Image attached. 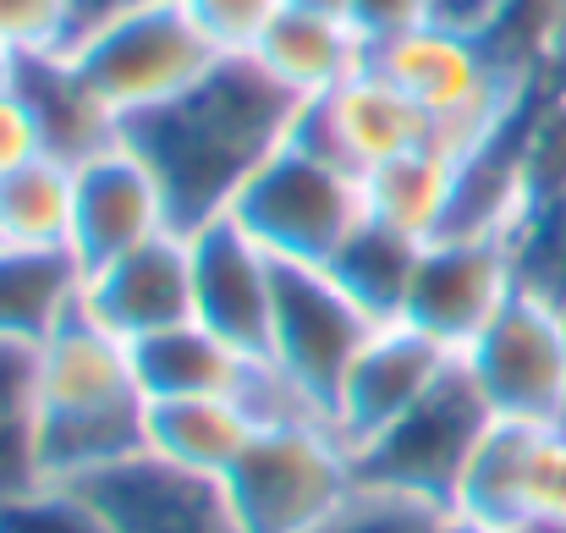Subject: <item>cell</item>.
Returning a JSON list of instances; mask_svg holds the SVG:
<instances>
[{
    "mask_svg": "<svg viewBox=\"0 0 566 533\" xmlns=\"http://www.w3.org/2000/svg\"><path fill=\"white\" fill-rule=\"evenodd\" d=\"M297 111L303 105L253 55H220L182 100L127 122L122 133L155 166L177 231H192L231 209L242 181L292 138Z\"/></svg>",
    "mask_w": 566,
    "mask_h": 533,
    "instance_id": "6da1fadb",
    "label": "cell"
},
{
    "mask_svg": "<svg viewBox=\"0 0 566 533\" xmlns=\"http://www.w3.org/2000/svg\"><path fill=\"white\" fill-rule=\"evenodd\" d=\"M33 379H39L50 484H83L149 451V435H144L149 396L138 385L133 342L111 336L83 309H72L33 347Z\"/></svg>",
    "mask_w": 566,
    "mask_h": 533,
    "instance_id": "7a4b0ae2",
    "label": "cell"
},
{
    "mask_svg": "<svg viewBox=\"0 0 566 533\" xmlns=\"http://www.w3.org/2000/svg\"><path fill=\"white\" fill-rule=\"evenodd\" d=\"M369 61L423 111L429 138H440L457 155L495 144L534 88L501 66V55L484 44V33L457 28L446 17H429V22L375 44Z\"/></svg>",
    "mask_w": 566,
    "mask_h": 533,
    "instance_id": "3957f363",
    "label": "cell"
},
{
    "mask_svg": "<svg viewBox=\"0 0 566 533\" xmlns=\"http://www.w3.org/2000/svg\"><path fill=\"white\" fill-rule=\"evenodd\" d=\"M242 533H314L358 495V451L331 418H270L226 473Z\"/></svg>",
    "mask_w": 566,
    "mask_h": 533,
    "instance_id": "277c9868",
    "label": "cell"
},
{
    "mask_svg": "<svg viewBox=\"0 0 566 533\" xmlns=\"http://www.w3.org/2000/svg\"><path fill=\"white\" fill-rule=\"evenodd\" d=\"M281 264H331L336 248L364 226V177L308 149L297 133L242 181L226 209Z\"/></svg>",
    "mask_w": 566,
    "mask_h": 533,
    "instance_id": "5b68a950",
    "label": "cell"
},
{
    "mask_svg": "<svg viewBox=\"0 0 566 533\" xmlns=\"http://www.w3.org/2000/svg\"><path fill=\"white\" fill-rule=\"evenodd\" d=\"M66 55L83 72V83L116 111L122 127L182 100L220 61V50L203 39V28L188 17L182 0L116 17V22L83 33Z\"/></svg>",
    "mask_w": 566,
    "mask_h": 533,
    "instance_id": "8992f818",
    "label": "cell"
},
{
    "mask_svg": "<svg viewBox=\"0 0 566 533\" xmlns=\"http://www.w3.org/2000/svg\"><path fill=\"white\" fill-rule=\"evenodd\" d=\"M490 424H495V412H490V401L479 396L473 374L457 357L451 374L407 418H396L385 435H375L358 451V484L396 490V495H412V501H429V506L451 512L462 468L479 451Z\"/></svg>",
    "mask_w": 566,
    "mask_h": 533,
    "instance_id": "52a82bcc",
    "label": "cell"
},
{
    "mask_svg": "<svg viewBox=\"0 0 566 533\" xmlns=\"http://www.w3.org/2000/svg\"><path fill=\"white\" fill-rule=\"evenodd\" d=\"M462 368L495 418L545 429L566 424V309L534 286H517L512 303L462 353Z\"/></svg>",
    "mask_w": 566,
    "mask_h": 533,
    "instance_id": "ba28073f",
    "label": "cell"
},
{
    "mask_svg": "<svg viewBox=\"0 0 566 533\" xmlns=\"http://www.w3.org/2000/svg\"><path fill=\"white\" fill-rule=\"evenodd\" d=\"M517 286V231H446L423 242L401 320L462 357Z\"/></svg>",
    "mask_w": 566,
    "mask_h": 533,
    "instance_id": "9c48e42d",
    "label": "cell"
},
{
    "mask_svg": "<svg viewBox=\"0 0 566 533\" xmlns=\"http://www.w3.org/2000/svg\"><path fill=\"white\" fill-rule=\"evenodd\" d=\"M375 325V314L325 264H275V320L264 363L331 412L342 374L364 353Z\"/></svg>",
    "mask_w": 566,
    "mask_h": 533,
    "instance_id": "30bf717a",
    "label": "cell"
},
{
    "mask_svg": "<svg viewBox=\"0 0 566 533\" xmlns=\"http://www.w3.org/2000/svg\"><path fill=\"white\" fill-rule=\"evenodd\" d=\"M171 198L155 177V166L127 144V133L72 166V259L77 270H99L116 253L171 231Z\"/></svg>",
    "mask_w": 566,
    "mask_h": 533,
    "instance_id": "8fae6325",
    "label": "cell"
},
{
    "mask_svg": "<svg viewBox=\"0 0 566 533\" xmlns=\"http://www.w3.org/2000/svg\"><path fill=\"white\" fill-rule=\"evenodd\" d=\"M457 353L440 347L434 336H423L407 320H385L375 336L364 342V353L353 357V368L342 374L336 396H331V424L336 435L364 451L375 435H385L396 418H407L446 374H451Z\"/></svg>",
    "mask_w": 566,
    "mask_h": 533,
    "instance_id": "7c38bea8",
    "label": "cell"
},
{
    "mask_svg": "<svg viewBox=\"0 0 566 533\" xmlns=\"http://www.w3.org/2000/svg\"><path fill=\"white\" fill-rule=\"evenodd\" d=\"M192 242V320L226 336L248 357L270 353L275 320V253L253 242L231 215H214L188 231Z\"/></svg>",
    "mask_w": 566,
    "mask_h": 533,
    "instance_id": "4fadbf2b",
    "label": "cell"
},
{
    "mask_svg": "<svg viewBox=\"0 0 566 533\" xmlns=\"http://www.w3.org/2000/svg\"><path fill=\"white\" fill-rule=\"evenodd\" d=\"M77 309L122 342H149L192 320V242L188 231H160L99 270H83Z\"/></svg>",
    "mask_w": 566,
    "mask_h": 533,
    "instance_id": "5bb4252c",
    "label": "cell"
},
{
    "mask_svg": "<svg viewBox=\"0 0 566 533\" xmlns=\"http://www.w3.org/2000/svg\"><path fill=\"white\" fill-rule=\"evenodd\" d=\"M111 533H242L226 479L177 468L155 451H138L77 484Z\"/></svg>",
    "mask_w": 566,
    "mask_h": 533,
    "instance_id": "9a60e30c",
    "label": "cell"
},
{
    "mask_svg": "<svg viewBox=\"0 0 566 533\" xmlns=\"http://www.w3.org/2000/svg\"><path fill=\"white\" fill-rule=\"evenodd\" d=\"M308 149L331 155L336 166L369 177L375 166L396 160L401 149L423 144L429 138V122L423 111L379 72L375 61L364 72H353L342 88H331L325 100H308L297 111V127H292Z\"/></svg>",
    "mask_w": 566,
    "mask_h": 533,
    "instance_id": "2e32d148",
    "label": "cell"
},
{
    "mask_svg": "<svg viewBox=\"0 0 566 533\" xmlns=\"http://www.w3.org/2000/svg\"><path fill=\"white\" fill-rule=\"evenodd\" d=\"M253 61H259L297 105H308V100H325L331 88H342L353 72H364V66H369V44H364V33H358L347 17H336V11L286 6V11L270 22V33L259 39Z\"/></svg>",
    "mask_w": 566,
    "mask_h": 533,
    "instance_id": "e0dca14e",
    "label": "cell"
},
{
    "mask_svg": "<svg viewBox=\"0 0 566 533\" xmlns=\"http://www.w3.org/2000/svg\"><path fill=\"white\" fill-rule=\"evenodd\" d=\"M457 192H462V155L446 149L440 138H423L364 177V209L369 220L412 242H434L451 231Z\"/></svg>",
    "mask_w": 566,
    "mask_h": 533,
    "instance_id": "ac0fdd59",
    "label": "cell"
},
{
    "mask_svg": "<svg viewBox=\"0 0 566 533\" xmlns=\"http://www.w3.org/2000/svg\"><path fill=\"white\" fill-rule=\"evenodd\" d=\"M17 94L28 100V111L39 122L44 155H55L66 166H83L88 155H99L122 138L116 111L83 83V72L72 66L66 50L61 55H28L22 77H17Z\"/></svg>",
    "mask_w": 566,
    "mask_h": 533,
    "instance_id": "d6986e66",
    "label": "cell"
},
{
    "mask_svg": "<svg viewBox=\"0 0 566 533\" xmlns=\"http://www.w3.org/2000/svg\"><path fill=\"white\" fill-rule=\"evenodd\" d=\"M138 363V385L149 401H188V396H248L259 357H248L242 347H231L226 336H214L209 325H177L160 331L149 342L133 347Z\"/></svg>",
    "mask_w": 566,
    "mask_h": 533,
    "instance_id": "ffe728a7",
    "label": "cell"
},
{
    "mask_svg": "<svg viewBox=\"0 0 566 533\" xmlns=\"http://www.w3.org/2000/svg\"><path fill=\"white\" fill-rule=\"evenodd\" d=\"M149 451L192 468V473H209V479H226L231 462L248 451V440L259 435V412L248 407V396H188V401H149Z\"/></svg>",
    "mask_w": 566,
    "mask_h": 533,
    "instance_id": "44dd1931",
    "label": "cell"
},
{
    "mask_svg": "<svg viewBox=\"0 0 566 533\" xmlns=\"http://www.w3.org/2000/svg\"><path fill=\"white\" fill-rule=\"evenodd\" d=\"M545 424H517V418H495L479 440V451L462 468L451 518L468 523H506V529H528V479H534V451H539Z\"/></svg>",
    "mask_w": 566,
    "mask_h": 533,
    "instance_id": "7402d4cb",
    "label": "cell"
},
{
    "mask_svg": "<svg viewBox=\"0 0 566 533\" xmlns=\"http://www.w3.org/2000/svg\"><path fill=\"white\" fill-rule=\"evenodd\" d=\"M83 292V270L72 253L0 248V342L39 347Z\"/></svg>",
    "mask_w": 566,
    "mask_h": 533,
    "instance_id": "603a6c76",
    "label": "cell"
},
{
    "mask_svg": "<svg viewBox=\"0 0 566 533\" xmlns=\"http://www.w3.org/2000/svg\"><path fill=\"white\" fill-rule=\"evenodd\" d=\"M0 248L66 253L72 248V166L55 155L0 177Z\"/></svg>",
    "mask_w": 566,
    "mask_h": 533,
    "instance_id": "cb8c5ba5",
    "label": "cell"
},
{
    "mask_svg": "<svg viewBox=\"0 0 566 533\" xmlns=\"http://www.w3.org/2000/svg\"><path fill=\"white\" fill-rule=\"evenodd\" d=\"M50 484L44 473V418H39V379L33 347L0 342V506Z\"/></svg>",
    "mask_w": 566,
    "mask_h": 533,
    "instance_id": "d4e9b609",
    "label": "cell"
},
{
    "mask_svg": "<svg viewBox=\"0 0 566 533\" xmlns=\"http://www.w3.org/2000/svg\"><path fill=\"white\" fill-rule=\"evenodd\" d=\"M418 253H423V242H412V237H401V231H390V226H379V220L364 215V226L336 248V259L325 270L385 325V320H401Z\"/></svg>",
    "mask_w": 566,
    "mask_h": 533,
    "instance_id": "484cf974",
    "label": "cell"
},
{
    "mask_svg": "<svg viewBox=\"0 0 566 533\" xmlns=\"http://www.w3.org/2000/svg\"><path fill=\"white\" fill-rule=\"evenodd\" d=\"M517 270H523V286L556 297L566 309V181L528 203L517 226Z\"/></svg>",
    "mask_w": 566,
    "mask_h": 533,
    "instance_id": "4316f807",
    "label": "cell"
},
{
    "mask_svg": "<svg viewBox=\"0 0 566 533\" xmlns=\"http://www.w3.org/2000/svg\"><path fill=\"white\" fill-rule=\"evenodd\" d=\"M451 529V512L446 506H429V501H412V495H396V490H375V484H358V495L325 518L314 533H446Z\"/></svg>",
    "mask_w": 566,
    "mask_h": 533,
    "instance_id": "83f0119b",
    "label": "cell"
},
{
    "mask_svg": "<svg viewBox=\"0 0 566 533\" xmlns=\"http://www.w3.org/2000/svg\"><path fill=\"white\" fill-rule=\"evenodd\" d=\"M0 533H111L77 484H39L0 506Z\"/></svg>",
    "mask_w": 566,
    "mask_h": 533,
    "instance_id": "f1b7e54d",
    "label": "cell"
},
{
    "mask_svg": "<svg viewBox=\"0 0 566 533\" xmlns=\"http://www.w3.org/2000/svg\"><path fill=\"white\" fill-rule=\"evenodd\" d=\"M77 33V0H0V44L28 55H61Z\"/></svg>",
    "mask_w": 566,
    "mask_h": 533,
    "instance_id": "f546056e",
    "label": "cell"
},
{
    "mask_svg": "<svg viewBox=\"0 0 566 533\" xmlns=\"http://www.w3.org/2000/svg\"><path fill=\"white\" fill-rule=\"evenodd\" d=\"M182 6L220 55H253L270 22L286 11V0H182Z\"/></svg>",
    "mask_w": 566,
    "mask_h": 533,
    "instance_id": "4dcf8cb0",
    "label": "cell"
},
{
    "mask_svg": "<svg viewBox=\"0 0 566 533\" xmlns=\"http://www.w3.org/2000/svg\"><path fill=\"white\" fill-rule=\"evenodd\" d=\"M528 529L566 533V424L539 435L534 479H528Z\"/></svg>",
    "mask_w": 566,
    "mask_h": 533,
    "instance_id": "1f68e13d",
    "label": "cell"
},
{
    "mask_svg": "<svg viewBox=\"0 0 566 533\" xmlns=\"http://www.w3.org/2000/svg\"><path fill=\"white\" fill-rule=\"evenodd\" d=\"M434 11H440V0H347V22L364 33L369 50L407 33V28H418V22H429Z\"/></svg>",
    "mask_w": 566,
    "mask_h": 533,
    "instance_id": "d6a6232c",
    "label": "cell"
},
{
    "mask_svg": "<svg viewBox=\"0 0 566 533\" xmlns=\"http://www.w3.org/2000/svg\"><path fill=\"white\" fill-rule=\"evenodd\" d=\"M39 155H44V138H39V122H33L28 100H22L17 88L0 94V177L22 171V166L39 160Z\"/></svg>",
    "mask_w": 566,
    "mask_h": 533,
    "instance_id": "836d02e7",
    "label": "cell"
},
{
    "mask_svg": "<svg viewBox=\"0 0 566 533\" xmlns=\"http://www.w3.org/2000/svg\"><path fill=\"white\" fill-rule=\"evenodd\" d=\"M144 6H166V0H77V33H72V44H77L83 33H94V28L116 22V17L144 11Z\"/></svg>",
    "mask_w": 566,
    "mask_h": 533,
    "instance_id": "e575fe53",
    "label": "cell"
},
{
    "mask_svg": "<svg viewBox=\"0 0 566 533\" xmlns=\"http://www.w3.org/2000/svg\"><path fill=\"white\" fill-rule=\"evenodd\" d=\"M506 6H512V0H440V11H434V17H446V22H457V28L484 33V28H490Z\"/></svg>",
    "mask_w": 566,
    "mask_h": 533,
    "instance_id": "d590c367",
    "label": "cell"
},
{
    "mask_svg": "<svg viewBox=\"0 0 566 533\" xmlns=\"http://www.w3.org/2000/svg\"><path fill=\"white\" fill-rule=\"evenodd\" d=\"M17 77H22V55L0 44V94H11V88H17Z\"/></svg>",
    "mask_w": 566,
    "mask_h": 533,
    "instance_id": "8d00e7d4",
    "label": "cell"
},
{
    "mask_svg": "<svg viewBox=\"0 0 566 533\" xmlns=\"http://www.w3.org/2000/svg\"><path fill=\"white\" fill-rule=\"evenodd\" d=\"M446 533H534V529H506V523H468V518H451Z\"/></svg>",
    "mask_w": 566,
    "mask_h": 533,
    "instance_id": "74e56055",
    "label": "cell"
},
{
    "mask_svg": "<svg viewBox=\"0 0 566 533\" xmlns=\"http://www.w3.org/2000/svg\"><path fill=\"white\" fill-rule=\"evenodd\" d=\"M286 6H308V11H336V17H347V0H286Z\"/></svg>",
    "mask_w": 566,
    "mask_h": 533,
    "instance_id": "f35d334b",
    "label": "cell"
}]
</instances>
